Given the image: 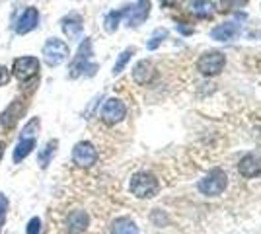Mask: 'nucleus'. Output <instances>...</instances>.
Segmentation results:
<instances>
[{"instance_id":"nucleus-1","label":"nucleus","mask_w":261,"mask_h":234,"mask_svg":"<svg viewBox=\"0 0 261 234\" xmlns=\"http://www.w3.org/2000/svg\"><path fill=\"white\" fill-rule=\"evenodd\" d=\"M92 55H94V51H92V41L86 37V39H82V43L78 45L76 57H74V61L70 63V68H68V70H70L68 76L78 78V76H82V74L94 76L96 70H98V65L92 63Z\"/></svg>"},{"instance_id":"nucleus-2","label":"nucleus","mask_w":261,"mask_h":234,"mask_svg":"<svg viewBox=\"0 0 261 234\" xmlns=\"http://www.w3.org/2000/svg\"><path fill=\"white\" fill-rule=\"evenodd\" d=\"M129 190L139 199H150V197H154L160 191V181L150 172H137L130 178Z\"/></svg>"},{"instance_id":"nucleus-3","label":"nucleus","mask_w":261,"mask_h":234,"mask_svg":"<svg viewBox=\"0 0 261 234\" xmlns=\"http://www.w3.org/2000/svg\"><path fill=\"white\" fill-rule=\"evenodd\" d=\"M226 186H228V176L220 168H213L207 176L203 179H199V184H197L199 191L203 195H207V197H217V195H220L222 191L226 190Z\"/></svg>"},{"instance_id":"nucleus-4","label":"nucleus","mask_w":261,"mask_h":234,"mask_svg":"<svg viewBox=\"0 0 261 234\" xmlns=\"http://www.w3.org/2000/svg\"><path fill=\"white\" fill-rule=\"evenodd\" d=\"M224 65H226V57H224L222 51H217V49L205 51L197 59V70L203 76H218L222 72Z\"/></svg>"},{"instance_id":"nucleus-5","label":"nucleus","mask_w":261,"mask_h":234,"mask_svg":"<svg viewBox=\"0 0 261 234\" xmlns=\"http://www.w3.org/2000/svg\"><path fill=\"white\" fill-rule=\"evenodd\" d=\"M150 8H152L150 0H137L135 4L123 8V14H125L123 18H125V22H127L129 28H139L150 16Z\"/></svg>"},{"instance_id":"nucleus-6","label":"nucleus","mask_w":261,"mask_h":234,"mask_svg":"<svg viewBox=\"0 0 261 234\" xmlns=\"http://www.w3.org/2000/svg\"><path fill=\"white\" fill-rule=\"evenodd\" d=\"M99 117L106 125H117L127 117V106L117 98H109V100L103 101Z\"/></svg>"},{"instance_id":"nucleus-7","label":"nucleus","mask_w":261,"mask_h":234,"mask_svg":"<svg viewBox=\"0 0 261 234\" xmlns=\"http://www.w3.org/2000/svg\"><path fill=\"white\" fill-rule=\"evenodd\" d=\"M68 57V45L57 37H51L43 45V59L49 67H59L63 61Z\"/></svg>"},{"instance_id":"nucleus-8","label":"nucleus","mask_w":261,"mask_h":234,"mask_svg":"<svg viewBox=\"0 0 261 234\" xmlns=\"http://www.w3.org/2000/svg\"><path fill=\"white\" fill-rule=\"evenodd\" d=\"M72 160L80 168L94 166L96 160H98V150H96V146L92 145V143L82 141V143L74 145V148H72Z\"/></svg>"},{"instance_id":"nucleus-9","label":"nucleus","mask_w":261,"mask_h":234,"mask_svg":"<svg viewBox=\"0 0 261 234\" xmlns=\"http://www.w3.org/2000/svg\"><path fill=\"white\" fill-rule=\"evenodd\" d=\"M39 72V61L35 57H20L12 65V74L18 80H28Z\"/></svg>"},{"instance_id":"nucleus-10","label":"nucleus","mask_w":261,"mask_h":234,"mask_svg":"<svg viewBox=\"0 0 261 234\" xmlns=\"http://www.w3.org/2000/svg\"><path fill=\"white\" fill-rule=\"evenodd\" d=\"M238 172H240V176L246 179L261 176V156L255 154V152L244 154L238 162Z\"/></svg>"},{"instance_id":"nucleus-11","label":"nucleus","mask_w":261,"mask_h":234,"mask_svg":"<svg viewBox=\"0 0 261 234\" xmlns=\"http://www.w3.org/2000/svg\"><path fill=\"white\" fill-rule=\"evenodd\" d=\"M61 28H63V34L68 37V39H74L78 41L80 35H82V30H84V23H82V16L78 14H68L61 20Z\"/></svg>"},{"instance_id":"nucleus-12","label":"nucleus","mask_w":261,"mask_h":234,"mask_svg":"<svg viewBox=\"0 0 261 234\" xmlns=\"http://www.w3.org/2000/svg\"><path fill=\"white\" fill-rule=\"evenodd\" d=\"M156 76V68H154L152 61H139L135 68H133V80L137 82V84H141V86H146V84H150Z\"/></svg>"},{"instance_id":"nucleus-13","label":"nucleus","mask_w":261,"mask_h":234,"mask_svg":"<svg viewBox=\"0 0 261 234\" xmlns=\"http://www.w3.org/2000/svg\"><path fill=\"white\" fill-rule=\"evenodd\" d=\"M90 224V219H88L86 211H72L68 217H66V230L70 234H84Z\"/></svg>"},{"instance_id":"nucleus-14","label":"nucleus","mask_w":261,"mask_h":234,"mask_svg":"<svg viewBox=\"0 0 261 234\" xmlns=\"http://www.w3.org/2000/svg\"><path fill=\"white\" fill-rule=\"evenodd\" d=\"M37 23H39V12H37V8H28V10L20 16L18 23H16V34H20V35L30 34L32 30L37 28Z\"/></svg>"},{"instance_id":"nucleus-15","label":"nucleus","mask_w":261,"mask_h":234,"mask_svg":"<svg viewBox=\"0 0 261 234\" xmlns=\"http://www.w3.org/2000/svg\"><path fill=\"white\" fill-rule=\"evenodd\" d=\"M238 34H240V23L224 22V23H218L217 28H213L211 37L215 41H230V39H234Z\"/></svg>"},{"instance_id":"nucleus-16","label":"nucleus","mask_w":261,"mask_h":234,"mask_svg":"<svg viewBox=\"0 0 261 234\" xmlns=\"http://www.w3.org/2000/svg\"><path fill=\"white\" fill-rule=\"evenodd\" d=\"M23 113V103L20 100H14L2 112V115H0V123H2V127H6V129H10V127H14L16 125V121L22 117Z\"/></svg>"},{"instance_id":"nucleus-17","label":"nucleus","mask_w":261,"mask_h":234,"mask_svg":"<svg viewBox=\"0 0 261 234\" xmlns=\"http://www.w3.org/2000/svg\"><path fill=\"white\" fill-rule=\"evenodd\" d=\"M189 12L199 18V20H207L213 16V2L211 0H193L191 2V6H189Z\"/></svg>"},{"instance_id":"nucleus-18","label":"nucleus","mask_w":261,"mask_h":234,"mask_svg":"<svg viewBox=\"0 0 261 234\" xmlns=\"http://www.w3.org/2000/svg\"><path fill=\"white\" fill-rule=\"evenodd\" d=\"M111 234H139V226L127 217H121L111 224Z\"/></svg>"},{"instance_id":"nucleus-19","label":"nucleus","mask_w":261,"mask_h":234,"mask_svg":"<svg viewBox=\"0 0 261 234\" xmlns=\"http://www.w3.org/2000/svg\"><path fill=\"white\" fill-rule=\"evenodd\" d=\"M33 148H35V139H22V141L16 145V148H14V154H12L14 162L20 164L23 158L32 152Z\"/></svg>"},{"instance_id":"nucleus-20","label":"nucleus","mask_w":261,"mask_h":234,"mask_svg":"<svg viewBox=\"0 0 261 234\" xmlns=\"http://www.w3.org/2000/svg\"><path fill=\"white\" fill-rule=\"evenodd\" d=\"M123 10H111L106 16V20H103V28H106V32H109V34H113L117 28H119L121 20H123Z\"/></svg>"},{"instance_id":"nucleus-21","label":"nucleus","mask_w":261,"mask_h":234,"mask_svg":"<svg viewBox=\"0 0 261 234\" xmlns=\"http://www.w3.org/2000/svg\"><path fill=\"white\" fill-rule=\"evenodd\" d=\"M133 55H135V47H129V49H125V51L121 53L119 59H117V61H115V65H113V74H115V76L125 70V67L129 65V61L133 59Z\"/></svg>"},{"instance_id":"nucleus-22","label":"nucleus","mask_w":261,"mask_h":234,"mask_svg":"<svg viewBox=\"0 0 261 234\" xmlns=\"http://www.w3.org/2000/svg\"><path fill=\"white\" fill-rule=\"evenodd\" d=\"M55 150H57V141H49L45 148L39 152V166L41 168H47L49 166V162H51V158H53Z\"/></svg>"},{"instance_id":"nucleus-23","label":"nucleus","mask_w":261,"mask_h":234,"mask_svg":"<svg viewBox=\"0 0 261 234\" xmlns=\"http://www.w3.org/2000/svg\"><path fill=\"white\" fill-rule=\"evenodd\" d=\"M164 39H168V30H164V28H158L152 35H150V39H148V43H146V49L148 51H154V49H158L160 45H162Z\"/></svg>"},{"instance_id":"nucleus-24","label":"nucleus","mask_w":261,"mask_h":234,"mask_svg":"<svg viewBox=\"0 0 261 234\" xmlns=\"http://www.w3.org/2000/svg\"><path fill=\"white\" fill-rule=\"evenodd\" d=\"M150 221H152L154 226H168V223H170V217H168V213L162 211V209H154L152 213H150Z\"/></svg>"},{"instance_id":"nucleus-25","label":"nucleus","mask_w":261,"mask_h":234,"mask_svg":"<svg viewBox=\"0 0 261 234\" xmlns=\"http://www.w3.org/2000/svg\"><path fill=\"white\" fill-rule=\"evenodd\" d=\"M37 133H39V119L35 117V119H32V121L23 127L22 139H35V135Z\"/></svg>"},{"instance_id":"nucleus-26","label":"nucleus","mask_w":261,"mask_h":234,"mask_svg":"<svg viewBox=\"0 0 261 234\" xmlns=\"http://www.w3.org/2000/svg\"><path fill=\"white\" fill-rule=\"evenodd\" d=\"M39 230H41V221H39L37 217L30 219V223H28V228H25V234H39Z\"/></svg>"},{"instance_id":"nucleus-27","label":"nucleus","mask_w":261,"mask_h":234,"mask_svg":"<svg viewBox=\"0 0 261 234\" xmlns=\"http://www.w3.org/2000/svg\"><path fill=\"white\" fill-rule=\"evenodd\" d=\"M244 4H246V0H222V8L224 10H234V8L244 6Z\"/></svg>"},{"instance_id":"nucleus-28","label":"nucleus","mask_w":261,"mask_h":234,"mask_svg":"<svg viewBox=\"0 0 261 234\" xmlns=\"http://www.w3.org/2000/svg\"><path fill=\"white\" fill-rule=\"evenodd\" d=\"M6 209H8V199L0 193V223H4V215H6Z\"/></svg>"},{"instance_id":"nucleus-29","label":"nucleus","mask_w":261,"mask_h":234,"mask_svg":"<svg viewBox=\"0 0 261 234\" xmlns=\"http://www.w3.org/2000/svg\"><path fill=\"white\" fill-rule=\"evenodd\" d=\"M8 80H10V72L6 70V68L0 65V86H4V84H8Z\"/></svg>"},{"instance_id":"nucleus-30","label":"nucleus","mask_w":261,"mask_h":234,"mask_svg":"<svg viewBox=\"0 0 261 234\" xmlns=\"http://www.w3.org/2000/svg\"><path fill=\"white\" fill-rule=\"evenodd\" d=\"M175 28H177V32H181V34H184V35L193 34V28H185V25H184V23H181V22L177 23V25H175Z\"/></svg>"},{"instance_id":"nucleus-31","label":"nucleus","mask_w":261,"mask_h":234,"mask_svg":"<svg viewBox=\"0 0 261 234\" xmlns=\"http://www.w3.org/2000/svg\"><path fill=\"white\" fill-rule=\"evenodd\" d=\"M179 2H184V0H160L162 6H174V4H179Z\"/></svg>"},{"instance_id":"nucleus-32","label":"nucleus","mask_w":261,"mask_h":234,"mask_svg":"<svg viewBox=\"0 0 261 234\" xmlns=\"http://www.w3.org/2000/svg\"><path fill=\"white\" fill-rule=\"evenodd\" d=\"M2 154H4V145L0 143V158H2Z\"/></svg>"},{"instance_id":"nucleus-33","label":"nucleus","mask_w":261,"mask_h":234,"mask_svg":"<svg viewBox=\"0 0 261 234\" xmlns=\"http://www.w3.org/2000/svg\"><path fill=\"white\" fill-rule=\"evenodd\" d=\"M0 230H2V223H0Z\"/></svg>"}]
</instances>
